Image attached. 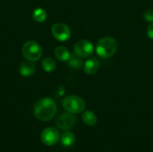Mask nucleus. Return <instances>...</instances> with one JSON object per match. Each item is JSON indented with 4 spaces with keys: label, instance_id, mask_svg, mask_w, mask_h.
<instances>
[{
    "label": "nucleus",
    "instance_id": "nucleus-17",
    "mask_svg": "<svg viewBox=\"0 0 153 152\" xmlns=\"http://www.w3.org/2000/svg\"><path fill=\"white\" fill-rule=\"evenodd\" d=\"M144 20L148 22H153V10H148L144 13Z\"/></svg>",
    "mask_w": 153,
    "mask_h": 152
},
{
    "label": "nucleus",
    "instance_id": "nucleus-4",
    "mask_svg": "<svg viewBox=\"0 0 153 152\" xmlns=\"http://www.w3.org/2000/svg\"><path fill=\"white\" fill-rule=\"evenodd\" d=\"M23 56L30 62L38 61L42 56V48L38 42L28 41L22 47Z\"/></svg>",
    "mask_w": 153,
    "mask_h": 152
},
{
    "label": "nucleus",
    "instance_id": "nucleus-16",
    "mask_svg": "<svg viewBox=\"0 0 153 152\" xmlns=\"http://www.w3.org/2000/svg\"><path fill=\"white\" fill-rule=\"evenodd\" d=\"M33 19L38 22H43L47 19V12L43 8H37L33 11L32 13Z\"/></svg>",
    "mask_w": 153,
    "mask_h": 152
},
{
    "label": "nucleus",
    "instance_id": "nucleus-11",
    "mask_svg": "<svg viewBox=\"0 0 153 152\" xmlns=\"http://www.w3.org/2000/svg\"><path fill=\"white\" fill-rule=\"evenodd\" d=\"M55 56L60 61H68L71 57L69 50L63 46H59L55 49Z\"/></svg>",
    "mask_w": 153,
    "mask_h": 152
},
{
    "label": "nucleus",
    "instance_id": "nucleus-13",
    "mask_svg": "<svg viewBox=\"0 0 153 152\" xmlns=\"http://www.w3.org/2000/svg\"><path fill=\"white\" fill-rule=\"evenodd\" d=\"M82 119L83 123L89 126H93L97 123L96 115L92 111H89V110L83 112V114L82 116Z\"/></svg>",
    "mask_w": 153,
    "mask_h": 152
},
{
    "label": "nucleus",
    "instance_id": "nucleus-10",
    "mask_svg": "<svg viewBox=\"0 0 153 152\" xmlns=\"http://www.w3.org/2000/svg\"><path fill=\"white\" fill-rule=\"evenodd\" d=\"M36 71V67L35 65L32 64V62H24L22 63L20 67H19V72L20 73L24 76V77H27V76H30L32 75Z\"/></svg>",
    "mask_w": 153,
    "mask_h": 152
},
{
    "label": "nucleus",
    "instance_id": "nucleus-18",
    "mask_svg": "<svg viewBox=\"0 0 153 152\" xmlns=\"http://www.w3.org/2000/svg\"><path fill=\"white\" fill-rule=\"evenodd\" d=\"M147 35L151 39H153V22H151L147 28Z\"/></svg>",
    "mask_w": 153,
    "mask_h": 152
},
{
    "label": "nucleus",
    "instance_id": "nucleus-12",
    "mask_svg": "<svg viewBox=\"0 0 153 152\" xmlns=\"http://www.w3.org/2000/svg\"><path fill=\"white\" fill-rule=\"evenodd\" d=\"M60 141L65 147H72L75 142V136L74 135L73 133L67 131L60 136Z\"/></svg>",
    "mask_w": 153,
    "mask_h": 152
},
{
    "label": "nucleus",
    "instance_id": "nucleus-5",
    "mask_svg": "<svg viewBox=\"0 0 153 152\" xmlns=\"http://www.w3.org/2000/svg\"><path fill=\"white\" fill-rule=\"evenodd\" d=\"M74 54L82 58L89 57L92 55L94 51V46L93 44L86 39H82L78 41L74 47Z\"/></svg>",
    "mask_w": 153,
    "mask_h": 152
},
{
    "label": "nucleus",
    "instance_id": "nucleus-14",
    "mask_svg": "<svg viewBox=\"0 0 153 152\" xmlns=\"http://www.w3.org/2000/svg\"><path fill=\"white\" fill-rule=\"evenodd\" d=\"M41 65H42L44 71H46L47 73L53 72L56 67V64L55 60L53 58H50V57L44 58L41 62Z\"/></svg>",
    "mask_w": 153,
    "mask_h": 152
},
{
    "label": "nucleus",
    "instance_id": "nucleus-3",
    "mask_svg": "<svg viewBox=\"0 0 153 152\" xmlns=\"http://www.w3.org/2000/svg\"><path fill=\"white\" fill-rule=\"evenodd\" d=\"M63 108L71 114H79L85 108V101L79 96L70 95L63 100Z\"/></svg>",
    "mask_w": 153,
    "mask_h": 152
},
{
    "label": "nucleus",
    "instance_id": "nucleus-1",
    "mask_svg": "<svg viewBox=\"0 0 153 152\" xmlns=\"http://www.w3.org/2000/svg\"><path fill=\"white\" fill-rule=\"evenodd\" d=\"M56 104L51 98H44L34 106V115L40 121L51 120L56 113Z\"/></svg>",
    "mask_w": 153,
    "mask_h": 152
},
{
    "label": "nucleus",
    "instance_id": "nucleus-8",
    "mask_svg": "<svg viewBox=\"0 0 153 152\" xmlns=\"http://www.w3.org/2000/svg\"><path fill=\"white\" fill-rule=\"evenodd\" d=\"M76 122L75 116L71 113H65L59 116L56 119V125L59 129L64 131H68L72 129Z\"/></svg>",
    "mask_w": 153,
    "mask_h": 152
},
{
    "label": "nucleus",
    "instance_id": "nucleus-9",
    "mask_svg": "<svg viewBox=\"0 0 153 152\" xmlns=\"http://www.w3.org/2000/svg\"><path fill=\"white\" fill-rule=\"evenodd\" d=\"M99 68H100V62L95 57H91L87 59L83 65V70L89 75L95 74L98 72Z\"/></svg>",
    "mask_w": 153,
    "mask_h": 152
},
{
    "label": "nucleus",
    "instance_id": "nucleus-2",
    "mask_svg": "<svg viewBox=\"0 0 153 152\" xmlns=\"http://www.w3.org/2000/svg\"><path fill=\"white\" fill-rule=\"evenodd\" d=\"M117 41L112 37H104L100 39L96 45V53L101 58H109L117 51Z\"/></svg>",
    "mask_w": 153,
    "mask_h": 152
},
{
    "label": "nucleus",
    "instance_id": "nucleus-7",
    "mask_svg": "<svg viewBox=\"0 0 153 152\" xmlns=\"http://www.w3.org/2000/svg\"><path fill=\"white\" fill-rule=\"evenodd\" d=\"M60 139V134L59 132L53 127H48L46 128L40 135V140L41 142L47 145V146H53L58 142Z\"/></svg>",
    "mask_w": 153,
    "mask_h": 152
},
{
    "label": "nucleus",
    "instance_id": "nucleus-6",
    "mask_svg": "<svg viewBox=\"0 0 153 152\" xmlns=\"http://www.w3.org/2000/svg\"><path fill=\"white\" fill-rule=\"evenodd\" d=\"M52 34L56 39L59 41H65L71 37V30L66 24L57 22L52 26Z\"/></svg>",
    "mask_w": 153,
    "mask_h": 152
},
{
    "label": "nucleus",
    "instance_id": "nucleus-15",
    "mask_svg": "<svg viewBox=\"0 0 153 152\" xmlns=\"http://www.w3.org/2000/svg\"><path fill=\"white\" fill-rule=\"evenodd\" d=\"M82 57L78 56H71V57L68 60V65L70 67L74 69H81L83 66V62L81 59Z\"/></svg>",
    "mask_w": 153,
    "mask_h": 152
}]
</instances>
